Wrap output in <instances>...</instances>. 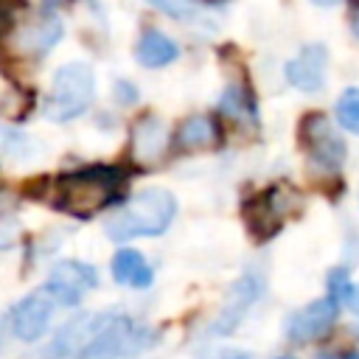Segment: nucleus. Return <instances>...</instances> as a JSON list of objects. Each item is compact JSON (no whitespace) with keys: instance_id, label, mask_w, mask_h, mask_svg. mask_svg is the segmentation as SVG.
<instances>
[{"instance_id":"4be33fe9","label":"nucleus","mask_w":359,"mask_h":359,"mask_svg":"<svg viewBox=\"0 0 359 359\" xmlns=\"http://www.w3.org/2000/svg\"><path fill=\"white\" fill-rule=\"evenodd\" d=\"M151 3L171 17H188L191 14V0H151Z\"/></svg>"},{"instance_id":"1a4fd4ad","label":"nucleus","mask_w":359,"mask_h":359,"mask_svg":"<svg viewBox=\"0 0 359 359\" xmlns=\"http://www.w3.org/2000/svg\"><path fill=\"white\" fill-rule=\"evenodd\" d=\"M339 314V303L334 297H320L303 309H297L289 320H286V337L292 342H311L320 339L323 334L331 331V325L337 323Z\"/></svg>"},{"instance_id":"393cba45","label":"nucleus","mask_w":359,"mask_h":359,"mask_svg":"<svg viewBox=\"0 0 359 359\" xmlns=\"http://www.w3.org/2000/svg\"><path fill=\"white\" fill-rule=\"evenodd\" d=\"M320 359H359V353H353V351L351 353H323Z\"/></svg>"},{"instance_id":"cd10ccee","label":"nucleus","mask_w":359,"mask_h":359,"mask_svg":"<svg viewBox=\"0 0 359 359\" xmlns=\"http://www.w3.org/2000/svg\"><path fill=\"white\" fill-rule=\"evenodd\" d=\"M230 359H247V356H241V353H236V356H230Z\"/></svg>"},{"instance_id":"f03ea898","label":"nucleus","mask_w":359,"mask_h":359,"mask_svg":"<svg viewBox=\"0 0 359 359\" xmlns=\"http://www.w3.org/2000/svg\"><path fill=\"white\" fill-rule=\"evenodd\" d=\"M118 182H121V174L115 168H104V165L65 174L56 180V202L53 205L67 210L70 216L87 219L112 202Z\"/></svg>"},{"instance_id":"dca6fc26","label":"nucleus","mask_w":359,"mask_h":359,"mask_svg":"<svg viewBox=\"0 0 359 359\" xmlns=\"http://www.w3.org/2000/svg\"><path fill=\"white\" fill-rule=\"evenodd\" d=\"M135 56L143 67H163L171 65L180 56V48L174 45V39H168L163 31L157 28H146L135 45Z\"/></svg>"},{"instance_id":"ddd939ff","label":"nucleus","mask_w":359,"mask_h":359,"mask_svg":"<svg viewBox=\"0 0 359 359\" xmlns=\"http://www.w3.org/2000/svg\"><path fill=\"white\" fill-rule=\"evenodd\" d=\"M62 20L56 17V14H36L34 20H28L20 31H17V36H14V42H17V48L22 50V53H28V56H45L59 39H62Z\"/></svg>"},{"instance_id":"a878e982","label":"nucleus","mask_w":359,"mask_h":359,"mask_svg":"<svg viewBox=\"0 0 359 359\" xmlns=\"http://www.w3.org/2000/svg\"><path fill=\"white\" fill-rule=\"evenodd\" d=\"M351 25H353V34L359 36V0H356V6H353V17H351Z\"/></svg>"},{"instance_id":"0eeeda50","label":"nucleus","mask_w":359,"mask_h":359,"mask_svg":"<svg viewBox=\"0 0 359 359\" xmlns=\"http://www.w3.org/2000/svg\"><path fill=\"white\" fill-rule=\"evenodd\" d=\"M297 205V194L286 185H272L269 191H264L261 196H255L247 208H244V216H247V224L250 230L258 236V238H269L278 227H280V219Z\"/></svg>"},{"instance_id":"f257e3e1","label":"nucleus","mask_w":359,"mask_h":359,"mask_svg":"<svg viewBox=\"0 0 359 359\" xmlns=\"http://www.w3.org/2000/svg\"><path fill=\"white\" fill-rule=\"evenodd\" d=\"M174 213H177V202L165 188H143L107 219L104 230L112 241L160 236L174 222Z\"/></svg>"},{"instance_id":"6ab92c4d","label":"nucleus","mask_w":359,"mask_h":359,"mask_svg":"<svg viewBox=\"0 0 359 359\" xmlns=\"http://www.w3.org/2000/svg\"><path fill=\"white\" fill-rule=\"evenodd\" d=\"M337 121L348 132L359 135V90L356 87H351V90H345L339 95V101H337Z\"/></svg>"},{"instance_id":"20e7f679","label":"nucleus","mask_w":359,"mask_h":359,"mask_svg":"<svg viewBox=\"0 0 359 359\" xmlns=\"http://www.w3.org/2000/svg\"><path fill=\"white\" fill-rule=\"evenodd\" d=\"M140 339H143V331L129 317L101 314L95 331L79 348V353L73 359H121V356L137 351Z\"/></svg>"},{"instance_id":"39448f33","label":"nucleus","mask_w":359,"mask_h":359,"mask_svg":"<svg viewBox=\"0 0 359 359\" xmlns=\"http://www.w3.org/2000/svg\"><path fill=\"white\" fill-rule=\"evenodd\" d=\"M300 140L320 168L337 171L345 163V140L334 132L331 121L323 112H309L300 121Z\"/></svg>"},{"instance_id":"7ed1b4c3","label":"nucleus","mask_w":359,"mask_h":359,"mask_svg":"<svg viewBox=\"0 0 359 359\" xmlns=\"http://www.w3.org/2000/svg\"><path fill=\"white\" fill-rule=\"evenodd\" d=\"M93 95H95L93 67L81 62L62 65L50 81V93L45 98V115L50 121H73L93 104Z\"/></svg>"},{"instance_id":"bb28decb","label":"nucleus","mask_w":359,"mask_h":359,"mask_svg":"<svg viewBox=\"0 0 359 359\" xmlns=\"http://www.w3.org/2000/svg\"><path fill=\"white\" fill-rule=\"evenodd\" d=\"M48 3H53V6H59V3H67V0H48Z\"/></svg>"},{"instance_id":"a211bd4d","label":"nucleus","mask_w":359,"mask_h":359,"mask_svg":"<svg viewBox=\"0 0 359 359\" xmlns=\"http://www.w3.org/2000/svg\"><path fill=\"white\" fill-rule=\"evenodd\" d=\"M34 151H36V143H34L28 135H22V132H17V129L0 123V154H3V157L28 160Z\"/></svg>"},{"instance_id":"b1692460","label":"nucleus","mask_w":359,"mask_h":359,"mask_svg":"<svg viewBox=\"0 0 359 359\" xmlns=\"http://www.w3.org/2000/svg\"><path fill=\"white\" fill-rule=\"evenodd\" d=\"M14 244V227L0 224V250H8Z\"/></svg>"},{"instance_id":"9d476101","label":"nucleus","mask_w":359,"mask_h":359,"mask_svg":"<svg viewBox=\"0 0 359 359\" xmlns=\"http://www.w3.org/2000/svg\"><path fill=\"white\" fill-rule=\"evenodd\" d=\"M261 289H264V278L258 272L241 275L230 286V292H227V300H224V306H222V311H219V317L213 323V334H230L244 320V314L250 311V306L258 300Z\"/></svg>"},{"instance_id":"aec40b11","label":"nucleus","mask_w":359,"mask_h":359,"mask_svg":"<svg viewBox=\"0 0 359 359\" xmlns=\"http://www.w3.org/2000/svg\"><path fill=\"white\" fill-rule=\"evenodd\" d=\"M222 109H224L227 115H233V118H241V121H247V115L252 112V107L247 104V98H244V93H241L238 87H227V90H224V95H222Z\"/></svg>"},{"instance_id":"f3484780","label":"nucleus","mask_w":359,"mask_h":359,"mask_svg":"<svg viewBox=\"0 0 359 359\" xmlns=\"http://www.w3.org/2000/svg\"><path fill=\"white\" fill-rule=\"evenodd\" d=\"M112 278L123 286H135V289H146L154 278L151 266L146 264V258L137 250H118L112 258Z\"/></svg>"},{"instance_id":"c756f323","label":"nucleus","mask_w":359,"mask_h":359,"mask_svg":"<svg viewBox=\"0 0 359 359\" xmlns=\"http://www.w3.org/2000/svg\"><path fill=\"white\" fill-rule=\"evenodd\" d=\"M280 359H289V356H280Z\"/></svg>"},{"instance_id":"412c9836","label":"nucleus","mask_w":359,"mask_h":359,"mask_svg":"<svg viewBox=\"0 0 359 359\" xmlns=\"http://www.w3.org/2000/svg\"><path fill=\"white\" fill-rule=\"evenodd\" d=\"M328 289H331V297H334L337 303H348V300H351L353 283H351V278H348V272H345L342 266L331 272V278H328Z\"/></svg>"},{"instance_id":"4468645a","label":"nucleus","mask_w":359,"mask_h":359,"mask_svg":"<svg viewBox=\"0 0 359 359\" xmlns=\"http://www.w3.org/2000/svg\"><path fill=\"white\" fill-rule=\"evenodd\" d=\"M98 320H101V317H95V314H79V317L67 320V323L53 334V339L48 342V348L42 351V356H45V359H67V356H76L79 348H81V345L90 339V334L95 331Z\"/></svg>"},{"instance_id":"5701e85b","label":"nucleus","mask_w":359,"mask_h":359,"mask_svg":"<svg viewBox=\"0 0 359 359\" xmlns=\"http://www.w3.org/2000/svg\"><path fill=\"white\" fill-rule=\"evenodd\" d=\"M115 95H118V101L132 104V101L137 98V90H135L129 81H118V84H115Z\"/></svg>"},{"instance_id":"2eb2a0df","label":"nucleus","mask_w":359,"mask_h":359,"mask_svg":"<svg viewBox=\"0 0 359 359\" xmlns=\"http://www.w3.org/2000/svg\"><path fill=\"white\" fill-rule=\"evenodd\" d=\"M222 132L213 115H188L177 129V149L180 151H205L219 146Z\"/></svg>"},{"instance_id":"f8f14e48","label":"nucleus","mask_w":359,"mask_h":359,"mask_svg":"<svg viewBox=\"0 0 359 359\" xmlns=\"http://www.w3.org/2000/svg\"><path fill=\"white\" fill-rule=\"evenodd\" d=\"M328 50L323 45H306L292 62H286V79L303 93H317L325 84Z\"/></svg>"},{"instance_id":"6e6552de","label":"nucleus","mask_w":359,"mask_h":359,"mask_svg":"<svg viewBox=\"0 0 359 359\" xmlns=\"http://www.w3.org/2000/svg\"><path fill=\"white\" fill-rule=\"evenodd\" d=\"M98 283V275L90 264L81 261H59L53 264L50 275H48V292L56 297L59 306H76L84 292H90Z\"/></svg>"},{"instance_id":"423d86ee","label":"nucleus","mask_w":359,"mask_h":359,"mask_svg":"<svg viewBox=\"0 0 359 359\" xmlns=\"http://www.w3.org/2000/svg\"><path fill=\"white\" fill-rule=\"evenodd\" d=\"M56 297L48 292V286H39L34 289L31 294H25L14 309H11V331L17 339L22 342H36L48 325H50V317H53V309H56Z\"/></svg>"},{"instance_id":"c85d7f7f","label":"nucleus","mask_w":359,"mask_h":359,"mask_svg":"<svg viewBox=\"0 0 359 359\" xmlns=\"http://www.w3.org/2000/svg\"><path fill=\"white\" fill-rule=\"evenodd\" d=\"M205 3H222V0H205Z\"/></svg>"},{"instance_id":"9b49d317","label":"nucleus","mask_w":359,"mask_h":359,"mask_svg":"<svg viewBox=\"0 0 359 359\" xmlns=\"http://www.w3.org/2000/svg\"><path fill=\"white\" fill-rule=\"evenodd\" d=\"M168 149V129L157 115H143L132 126V160L140 165H157Z\"/></svg>"}]
</instances>
